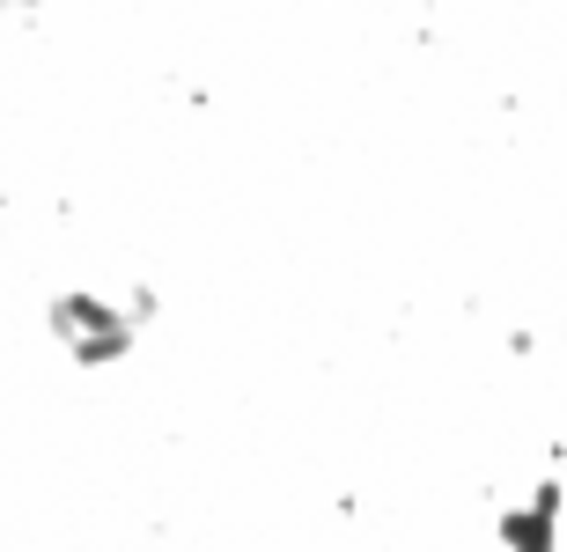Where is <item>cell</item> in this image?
Here are the masks:
<instances>
[{
    "mask_svg": "<svg viewBox=\"0 0 567 552\" xmlns=\"http://www.w3.org/2000/svg\"><path fill=\"white\" fill-rule=\"evenodd\" d=\"M126 317L133 324H155V317H163V295H155L147 280H133V288H126Z\"/></svg>",
    "mask_w": 567,
    "mask_h": 552,
    "instance_id": "obj_5",
    "label": "cell"
},
{
    "mask_svg": "<svg viewBox=\"0 0 567 552\" xmlns=\"http://www.w3.org/2000/svg\"><path fill=\"white\" fill-rule=\"evenodd\" d=\"M133 340H141V324H118V332H96V340H74V346H60V354H66V368H82V376H104V368L133 362Z\"/></svg>",
    "mask_w": 567,
    "mask_h": 552,
    "instance_id": "obj_3",
    "label": "cell"
},
{
    "mask_svg": "<svg viewBox=\"0 0 567 552\" xmlns=\"http://www.w3.org/2000/svg\"><path fill=\"white\" fill-rule=\"evenodd\" d=\"M530 509L546 515V523H560V515H567V487H560V471H546V479L530 487Z\"/></svg>",
    "mask_w": 567,
    "mask_h": 552,
    "instance_id": "obj_4",
    "label": "cell"
},
{
    "mask_svg": "<svg viewBox=\"0 0 567 552\" xmlns=\"http://www.w3.org/2000/svg\"><path fill=\"white\" fill-rule=\"evenodd\" d=\"M494 538H502V552H560V523H546L530 501H508L494 515Z\"/></svg>",
    "mask_w": 567,
    "mask_h": 552,
    "instance_id": "obj_2",
    "label": "cell"
},
{
    "mask_svg": "<svg viewBox=\"0 0 567 552\" xmlns=\"http://www.w3.org/2000/svg\"><path fill=\"white\" fill-rule=\"evenodd\" d=\"M44 324H52L60 346H74V340H96V332H118V324H133V317L111 295H96V288H60V295L44 302Z\"/></svg>",
    "mask_w": 567,
    "mask_h": 552,
    "instance_id": "obj_1",
    "label": "cell"
},
{
    "mask_svg": "<svg viewBox=\"0 0 567 552\" xmlns=\"http://www.w3.org/2000/svg\"><path fill=\"white\" fill-rule=\"evenodd\" d=\"M508 354H516V362H530V354H538V332H524V324H516V332H508Z\"/></svg>",
    "mask_w": 567,
    "mask_h": 552,
    "instance_id": "obj_6",
    "label": "cell"
}]
</instances>
